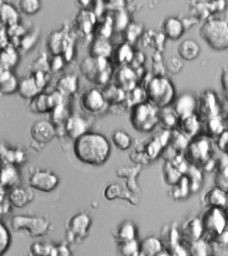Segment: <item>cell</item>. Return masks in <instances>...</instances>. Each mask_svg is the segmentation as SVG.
<instances>
[{
	"label": "cell",
	"instance_id": "cell-1",
	"mask_svg": "<svg viewBox=\"0 0 228 256\" xmlns=\"http://www.w3.org/2000/svg\"><path fill=\"white\" fill-rule=\"evenodd\" d=\"M73 152L79 162L100 166L109 160L111 144L105 136L90 131L74 141Z\"/></svg>",
	"mask_w": 228,
	"mask_h": 256
},
{
	"label": "cell",
	"instance_id": "cell-2",
	"mask_svg": "<svg viewBox=\"0 0 228 256\" xmlns=\"http://www.w3.org/2000/svg\"><path fill=\"white\" fill-rule=\"evenodd\" d=\"M147 101L158 109L172 106L177 98L176 86L166 76H154L145 88Z\"/></svg>",
	"mask_w": 228,
	"mask_h": 256
},
{
	"label": "cell",
	"instance_id": "cell-3",
	"mask_svg": "<svg viewBox=\"0 0 228 256\" xmlns=\"http://www.w3.org/2000/svg\"><path fill=\"white\" fill-rule=\"evenodd\" d=\"M200 36L212 50L222 52L228 49V20L215 16L206 19L199 30Z\"/></svg>",
	"mask_w": 228,
	"mask_h": 256
},
{
	"label": "cell",
	"instance_id": "cell-4",
	"mask_svg": "<svg viewBox=\"0 0 228 256\" xmlns=\"http://www.w3.org/2000/svg\"><path fill=\"white\" fill-rule=\"evenodd\" d=\"M129 121L139 132H151L159 124V109L148 101L137 104L130 109Z\"/></svg>",
	"mask_w": 228,
	"mask_h": 256
},
{
	"label": "cell",
	"instance_id": "cell-5",
	"mask_svg": "<svg viewBox=\"0 0 228 256\" xmlns=\"http://www.w3.org/2000/svg\"><path fill=\"white\" fill-rule=\"evenodd\" d=\"M113 64L109 58L88 56L80 66L82 76L88 82L98 86H107L113 72Z\"/></svg>",
	"mask_w": 228,
	"mask_h": 256
},
{
	"label": "cell",
	"instance_id": "cell-6",
	"mask_svg": "<svg viewBox=\"0 0 228 256\" xmlns=\"http://www.w3.org/2000/svg\"><path fill=\"white\" fill-rule=\"evenodd\" d=\"M13 231H25L31 238H42L46 236L50 230V222L46 218L40 216L18 214L10 220Z\"/></svg>",
	"mask_w": 228,
	"mask_h": 256
},
{
	"label": "cell",
	"instance_id": "cell-7",
	"mask_svg": "<svg viewBox=\"0 0 228 256\" xmlns=\"http://www.w3.org/2000/svg\"><path fill=\"white\" fill-rule=\"evenodd\" d=\"M201 222L204 236L208 238L206 241L220 235L226 231L228 226V216L224 208L210 206L202 216Z\"/></svg>",
	"mask_w": 228,
	"mask_h": 256
},
{
	"label": "cell",
	"instance_id": "cell-8",
	"mask_svg": "<svg viewBox=\"0 0 228 256\" xmlns=\"http://www.w3.org/2000/svg\"><path fill=\"white\" fill-rule=\"evenodd\" d=\"M92 226V218L86 212H78L68 220L66 224L65 239L66 243H81L87 237Z\"/></svg>",
	"mask_w": 228,
	"mask_h": 256
},
{
	"label": "cell",
	"instance_id": "cell-9",
	"mask_svg": "<svg viewBox=\"0 0 228 256\" xmlns=\"http://www.w3.org/2000/svg\"><path fill=\"white\" fill-rule=\"evenodd\" d=\"M222 105L218 94L213 90H206L198 98L196 115L204 123L212 118L221 116Z\"/></svg>",
	"mask_w": 228,
	"mask_h": 256
},
{
	"label": "cell",
	"instance_id": "cell-10",
	"mask_svg": "<svg viewBox=\"0 0 228 256\" xmlns=\"http://www.w3.org/2000/svg\"><path fill=\"white\" fill-rule=\"evenodd\" d=\"M60 178L52 170L33 168L29 172L28 185L31 188L43 192H51L58 186Z\"/></svg>",
	"mask_w": 228,
	"mask_h": 256
},
{
	"label": "cell",
	"instance_id": "cell-11",
	"mask_svg": "<svg viewBox=\"0 0 228 256\" xmlns=\"http://www.w3.org/2000/svg\"><path fill=\"white\" fill-rule=\"evenodd\" d=\"M80 105L84 112L90 115H100L109 107L102 90L96 88H88L82 92Z\"/></svg>",
	"mask_w": 228,
	"mask_h": 256
},
{
	"label": "cell",
	"instance_id": "cell-12",
	"mask_svg": "<svg viewBox=\"0 0 228 256\" xmlns=\"http://www.w3.org/2000/svg\"><path fill=\"white\" fill-rule=\"evenodd\" d=\"M64 96L58 90L51 94L42 92L30 100L29 109L33 113H51L57 106L64 104Z\"/></svg>",
	"mask_w": 228,
	"mask_h": 256
},
{
	"label": "cell",
	"instance_id": "cell-13",
	"mask_svg": "<svg viewBox=\"0 0 228 256\" xmlns=\"http://www.w3.org/2000/svg\"><path fill=\"white\" fill-rule=\"evenodd\" d=\"M31 138L35 143L45 145L56 136V128L52 122L40 120L35 122L30 130Z\"/></svg>",
	"mask_w": 228,
	"mask_h": 256
},
{
	"label": "cell",
	"instance_id": "cell-14",
	"mask_svg": "<svg viewBox=\"0 0 228 256\" xmlns=\"http://www.w3.org/2000/svg\"><path fill=\"white\" fill-rule=\"evenodd\" d=\"M198 98L189 92H182L177 96L172 108L180 118L196 114Z\"/></svg>",
	"mask_w": 228,
	"mask_h": 256
},
{
	"label": "cell",
	"instance_id": "cell-15",
	"mask_svg": "<svg viewBox=\"0 0 228 256\" xmlns=\"http://www.w3.org/2000/svg\"><path fill=\"white\" fill-rule=\"evenodd\" d=\"M89 128V122L85 118L79 115H71L65 123V135L74 141L90 132Z\"/></svg>",
	"mask_w": 228,
	"mask_h": 256
},
{
	"label": "cell",
	"instance_id": "cell-16",
	"mask_svg": "<svg viewBox=\"0 0 228 256\" xmlns=\"http://www.w3.org/2000/svg\"><path fill=\"white\" fill-rule=\"evenodd\" d=\"M186 27L180 18L170 16L163 21L161 32L167 39L172 41L180 40L186 32Z\"/></svg>",
	"mask_w": 228,
	"mask_h": 256
},
{
	"label": "cell",
	"instance_id": "cell-17",
	"mask_svg": "<svg viewBox=\"0 0 228 256\" xmlns=\"http://www.w3.org/2000/svg\"><path fill=\"white\" fill-rule=\"evenodd\" d=\"M7 198L13 208H22L33 202L34 194L31 188L17 186L8 191Z\"/></svg>",
	"mask_w": 228,
	"mask_h": 256
},
{
	"label": "cell",
	"instance_id": "cell-18",
	"mask_svg": "<svg viewBox=\"0 0 228 256\" xmlns=\"http://www.w3.org/2000/svg\"><path fill=\"white\" fill-rule=\"evenodd\" d=\"M179 132L186 137L196 136L202 128V122L196 114L180 118L178 126Z\"/></svg>",
	"mask_w": 228,
	"mask_h": 256
},
{
	"label": "cell",
	"instance_id": "cell-19",
	"mask_svg": "<svg viewBox=\"0 0 228 256\" xmlns=\"http://www.w3.org/2000/svg\"><path fill=\"white\" fill-rule=\"evenodd\" d=\"M21 181L20 172L17 166L11 164H3L1 173V189L5 191L10 190L19 186Z\"/></svg>",
	"mask_w": 228,
	"mask_h": 256
},
{
	"label": "cell",
	"instance_id": "cell-20",
	"mask_svg": "<svg viewBox=\"0 0 228 256\" xmlns=\"http://www.w3.org/2000/svg\"><path fill=\"white\" fill-rule=\"evenodd\" d=\"M138 234L137 226L131 220H125L118 226L115 234V238L118 244L136 240Z\"/></svg>",
	"mask_w": 228,
	"mask_h": 256
},
{
	"label": "cell",
	"instance_id": "cell-21",
	"mask_svg": "<svg viewBox=\"0 0 228 256\" xmlns=\"http://www.w3.org/2000/svg\"><path fill=\"white\" fill-rule=\"evenodd\" d=\"M177 50L182 60L193 61L200 56L202 48L197 41L193 39H186L179 44Z\"/></svg>",
	"mask_w": 228,
	"mask_h": 256
},
{
	"label": "cell",
	"instance_id": "cell-22",
	"mask_svg": "<svg viewBox=\"0 0 228 256\" xmlns=\"http://www.w3.org/2000/svg\"><path fill=\"white\" fill-rule=\"evenodd\" d=\"M137 74L132 68L123 66L116 74L115 84L129 92L137 88Z\"/></svg>",
	"mask_w": 228,
	"mask_h": 256
},
{
	"label": "cell",
	"instance_id": "cell-23",
	"mask_svg": "<svg viewBox=\"0 0 228 256\" xmlns=\"http://www.w3.org/2000/svg\"><path fill=\"white\" fill-rule=\"evenodd\" d=\"M1 94L9 96L17 92L19 80L11 70H0Z\"/></svg>",
	"mask_w": 228,
	"mask_h": 256
},
{
	"label": "cell",
	"instance_id": "cell-24",
	"mask_svg": "<svg viewBox=\"0 0 228 256\" xmlns=\"http://www.w3.org/2000/svg\"><path fill=\"white\" fill-rule=\"evenodd\" d=\"M1 25L9 28L14 26L18 25L20 16L16 8L11 4L1 1Z\"/></svg>",
	"mask_w": 228,
	"mask_h": 256
},
{
	"label": "cell",
	"instance_id": "cell-25",
	"mask_svg": "<svg viewBox=\"0 0 228 256\" xmlns=\"http://www.w3.org/2000/svg\"><path fill=\"white\" fill-rule=\"evenodd\" d=\"M42 92L33 74L19 80L17 92L23 99L31 100Z\"/></svg>",
	"mask_w": 228,
	"mask_h": 256
},
{
	"label": "cell",
	"instance_id": "cell-26",
	"mask_svg": "<svg viewBox=\"0 0 228 256\" xmlns=\"http://www.w3.org/2000/svg\"><path fill=\"white\" fill-rule=\"evenodd\" d=\"M1 160L3 164H11L18 167L26 161V154L22 149L9 148L1 144Z\"/></svg>",
	"mask_w": 228,
	"mask_h": 256
},
{
	"label": "cell",
	"instance_id": "cell-27",
	"mask_svg": "<svg viewBox=\"0 0 228 256\" xmlns=\"http://www.w3.org/2000/svg\"><path fill=\"white\" fill-rule=\"evenodd\" d=\"M182 232L183 236L188 238L190 243L202 239L204 236V230L201 218H189V220L185 222Z\"/></svg>",
	"mask_w": 228,
	"mask_h": 256
},
{
	"label": "cell",
	"instance_id": "cell-28",
	"mask_svg": "<svg viewBox=\"0 0 228 256\" xmlns=\"http://www.w3.org/2000/svg\"><path fill=\"white\" fill-rule=\"evenodd\" d=\"M102 92L109 107L125 103L127 92L115 84H107Z\"/></svg>",
	"mask_w": 228,
	"mask_h": 256
},
{
	"label": "cell",
	"instance_id": "cell-29",
	"mask_svg": "<svg viewBox=\"0 0 228 256\" xmlns=\"http://www.w3.org/2000/svg\"><path fill=\"white\" fill-rule=\"evenodd\" d=\"M208 242L209 256H228V230Z\"/></svg>",
	"mask_w": 228,
	"mask_h": 256
},
{
	"label": "cell",
	"instance_id": "cell-30",
	"mask_svg": "<svg viewBox=\"0 0 228 256\" xmlns=\"http://www.w3.org/2000/svg\"><path fill=\"white\" fill-rule=\"evenodd\" d=\"M164 249V244L161 240L153 236L145 238L139 243L141 256H155Z\"/></svg>",
	"mask_w": 228,
	"mask_h": 256
},
{
	"label": "cell",
	"instance_id": "cell-31",
	"mask_svg": "<svg viewBox=\"0 0 228 256\" xmlns=\"http://www.w3.org/2000/svg\"><path fill=\"white\" fill-rule=\"evenodd\" d=\"M90 56L109 58L113 54V47L107 39L97 38L90 46Z\"/></svg>",
	"mask_w": 228,
	"mask_h": 256
},
{
	"label": "cell",
	"instance_id": "cell-32",
	"mask_svg": "<svg viewBox=\"0 0 228 256\" xmlns=\"http://www.w3.org/2000/svg\"><path fill=\"white\" fill-rule=\"evenodd\" d=\"M13 45L9 44L5 48H1L0 70H11L16 66L19 60V54Z\"/></svg>",
	"mask_w": 228,
	"mask_h": 256
},
{
	"label": "cell",
	"instance_id": "cell-33",
	"mask_svg": "<svg viewBox=\"0 0 228 256\" xmlns=\"http://www.w3.org/2000/svg\"><path fill=\"white\" fill-rule=\"evenodd\" d=\"M180 118L172 106L159 110V124L168 130H173L178 126Z\"/></svg>",
	"mask_w": 228,
	"mask_h": 256
},
{
	"label": "cell",
	"instance_id": "cell-34",
	"mask_svg": "<svg viewBox=\"0 0 228 256\" xmlns=\"http://www.w3.org/2000/svg\"><path fill=\"white\" fill-rule=\"evenodd\" d=\"M111 139L114 146L120 150H128L132 146L133 140L131 136L121 130L114 131L112 134Z\"/></svg>",
	"mask_w": 228,
	"mask_h": 256
},
{
	"label": "cell",
	"instance_id": "cell-35",
	"mask_svg": "<svg viewBox=\"0 0 228 256\" xmlns=\"http://www.w3.org/2000/svg\"><path fill=\"white\" fill-rule=\"evenodd\" d=\"M204 128H205L206 132L208 134V136H220L224 132L225 128V122H224L221 116L212 118L208 121L202 123Z\"/></svg>",
	"mask_w": 228,
	"mask_h": 256
},
{
	"label": "cell",
	"instance_id": "cell-36",
	"mask_svg": "<svg viewBox=\"0 0 228 256\" xmlns=\"http://www.w3.org/2000/svg\"><path fill=\"white\" fill-rule=\"evenodd\" d=\"M78 88V78L76 76H67L60 78L58 82V90L62 94L71 96Z\"/></svg>",
	"mask_w": 228,
	"mask_h": 256
},
{
	"label": "cell",
	"instance_id": "cell-37",
	"mask_svg": "<svg viewBox=\"0 0 228 256\" xmlns=\"http://www.w3.org/2000/svg\"><path fill=\"white\" fill-rule=\"evenodd\" d=\"M190 256H209V244L204 238L190 242L189 245Z\"/></svg>",
	"mask_w": 228,
	"mask_h": 256
},
{
	"label": "cell",
	"instance_id": "cell-38",
	"mask_svg": "<svg viewBox=\"0 0 228 256\" xmlns=\"http://www.w3.org/2000/svg\"><path fill=\"white\" fill-rule=\"evenodd\" d=\"M11 234L9 229L6 226L3 224V222H1L0 225V253L1 256H3L10 248L11 244Z\"/></svg>",
	"mask_w": 228,
	"mask_h": 256
},
{
	"label": "cell",
	"instance_id": "cell-39",
	"mask_svg": "<svg viewBox=\"0 0 228 256\" xmlns=\"http://www.w3.org/2000/svg\"><path fill=\"white\" fill-rule=\"evenodd\" d=\"M18 5L21 12L27 16L36 14L42 8V3L39 0H21Z\"/></svg>",
	"mask_w": 228,
	"mask_h": 256
},
{
	"label": "cell",
	"instance_id": "cell-40",
	"mask_svg": "<svg viewBox=\"0 0 228 256\" xmlns=\"http://www.w3.org/2000/svg\"><path fill=\"white\" fill-rule=\"evenodd\" d=\"M207 200H208V204H209V208L214 206V208H224L226 202L225 194L219 189H214L208 192Z\"/></svg>",
	"mask_w": 228,
	"mask_h": 256
},
{
	"label": "cell",
	"instance_id": "cell-41",
	"mask_svg": "<svg viewBox=\"0 0 228 256\" xmlns=\"http://www.w3.org/2000/svg\"><path fill=\"white\" fill-rule=\"evenodd\" d=\"M120 253L122 256H137L139 255V242L137 240L120 244Z\"/></svg>",
	"mask_w": 228,
	"mask_h": 256
},
{
	"label": "cell",
	"instance_id": "cell-42",
	"mask_svg": "<svg viewBox=\"0 0 228 256\" xmlns=\"http://www.w3.org/2000/svg\"><path fill=\"white\" fill-rule=\"evenodd\" d=\"M165 68L169 74H172L173 76H176L182 72L184 64L182 59L179 58L178 57L172 56L167 60Z\"/></svg>",
	"mask_w": 228,
	"mask_h": 256
},
{
	"label": "cell",
	"instance_id": "cell-43",
	"mask_svg": "<svg viewBox=\"0 0 228 256\" xmlns=\"http://www.w3.org/2000/svg\"><path fill=\"white\" fill-rule=\"evenodd\" d=\"M121 194V187L117 184H111L106 187L105 196L108 200H113Z\"/></svg>",
	"mask_w": 228,
	"mask_h": 256
},
{
	"label": "cell",
	"instance_id": "cell-44",
	"mask_svg": "<svg viewBox=\"0 0 228 256\" xmlns=\"http://www.w3.org/2000/svg\"><path fill=\"white\" fill-rule=\"evenodd\" d=\"M220 82L224 98L228 101V66H224L222 68Z\"/></svg>",
	"mask_w": 228,
	"mask_h": 256
},
{
	"label": "cell",
	"instance_id": "cell-45",
	"mask_svg": "<svg viewBox=\"0 0 228 256\" xmlns=\"http://www.w3.org/2000/svg\"><path fill=\"white\" fill-rule=\"evenodd\" d=\"M55 256H71L70 251L68 246L61 244L56 248L54 251Z\"/></svg>",
	"mask_w": 228,
	"mask_h": 256
},
{
	"label": "cell",
	"instance_id": "cell-46",
	"mask_svg": "<svg viewBox=\"0 0 228 256\" xmlns=\"http://www.w3.org/2000/svg\"><path fill=\"white\" fill-rule=\"evenodd\" d=\"M155 256H170V254L167 253L166 250L164 249L159 252V253L157 254Z\"/></svg>",
	"mask_w": 228,
	"mask_h": 256
},
{
	"label": "cell",
	"instance_id": "cell-47",
	"mask_svg": "<svg viewBox=\"0 0 228 256\" xmlns=\"http://www.w3.org/2000/svg\"><path fill=\"white\" fill-rule=\"evenodd\" d=\"M225 124H226V128H228V116H227V118H226V120L225 121Z\"/></svg>",
	"mask_w": 228,
	"mask_h": 256
}]
</instances>
